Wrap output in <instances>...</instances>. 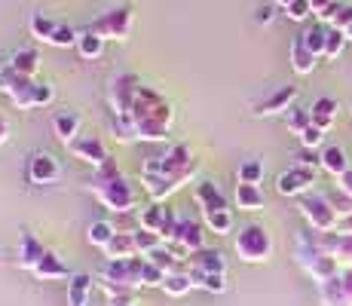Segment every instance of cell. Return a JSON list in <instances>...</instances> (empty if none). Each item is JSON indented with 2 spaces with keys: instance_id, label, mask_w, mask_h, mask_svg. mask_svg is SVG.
Returning a JSON list of instances; mask_svg holds the SVG:
<instances>
[{
  "instance_id": "cell-1",
  "label": "cell",
  "mask_w": 352,
  "mask_h": 306,
  "mask_svg": "<svg viewBox=\"0 0 352 306\" xmlns=\"http://www.w3.org/2000/svg\"><path fill=\"white\" fill-rule=\"evenodd\" d=\"M89 190L96 193V199L107 208V212L126 215L138 206V193H135V187L123 178V172H120L113 162L96 168V178L89 181Z\"/></svg>"
},
{
  "instance_id": "cell-2",
  "label": "cell",
  "mask_w": 352,
  "mask_h": 306,
  "mask_svg": "<svg viewBox=\"0 0 352 306\" xmlns=\"http://www.w3.org/2000/svg\"><path fill=\"white\" fill-rule=\"evenodd\" d=\"M294 261L300 263V270H303V273H307L309 278H313L316 285H322V282H328V278H334V276H340V273H343L340 263H337L334 257H331L328 251L322 248L319 233H313L309 227L297 233Z\"/></svg>"
},
{
  "instance_id": "cell-3",
  "label": "cell",
  "mask_w": 352,
  "mask_h": 306,
  "mask_svg": "<svg viewBox=\"0 0 352 306\" xmlns=\"http://www.w3.org/2000/svg\"><path fill=\"white\" fill-rule=\"evenodd\" d=\"M233 248L242 263H267L270 257H273V236H270L267 227H261V223H245V227L236 233Z\"/></svg>"
},
{
  "instance_id": "cell-4",
  "label": "cell",
  "mask_w": 352,
  "mask_h": 306,
  "mask_svg": "<svg viewBox=\"0 0 352 306\" xmlns=\"http://www.w3.org/2000/svg\"><path fill=\"white\" fill-rule=\"evenodd\" d=\"M300 215L307 221V227L313 233H334L340 223V212H337L334 199H328L324 193H307L300 199Z\"/></svg>"
},
{
  "instance_id": "cell-5",
  "label": "cell",
  "mask_w": 352,
  "mask_h": 306,
  "mask_svg": "<svg viewBox=\"0 0 352 306\" xmlns=\"http://www.w3.org/2000/svg\"><path fill=\"white\" fill-rule=\"evenodd\" d=\"M132 25H135L132 3H120V6H113V10L101 12L89 28L96 34H101L104 40H120V43H123V40L132 37Z\"/></svg>"
},
{
  "instance_id": "cell-6",
  "label": "cell",
  "mask_w": 352,
  "mask_h": 306,
  "mask_svg": "<svg viewBox=\"0 0 352 306\" xmlns=\"http://www.w3.org/2000/svg\"><path fill=\"white\" fill-rule=\"evenodd\" d=\"M138 89H141V80L138 74L126 71V74H117L107 86V101H111V113L117 117H132V107H135V98H138Z\"/></svg>"
},
{
  "instance_id": "cell-7",
  "label": "cell",
  "mask_w": 352,
  "mask_h": 306,
  "mask_svg": "<svg viewBox=\"0 0 352 306\" xmlns=\"http://www.w3.org/2000/svg\"><path fill=\"white\" fill-rule=\"evenodd\" d=\"M141 267L144 257H129V261H107L101 267V282L117 285V288H135L141 291Z\"/></svg>"
},
{
  "instance_id": "cell-8",
  "label": "cell",
  "mask_w": 352,
  "mask_h": 306,
  "mask_svg": "<svg viewBox=\"0 0 352 306\" xmlns=\"http://www.w3.org/2000/svg\"><path fill=\"white\" fill-rule=\"evenodd\" d=\"M316 181H319V168L297 162V166L285 168V172L276 178V193L279 196H307Z\"/></svg>"
},
{
  "instance_id": "cell-9",
  "label": "cell",
  "mask_w": 352,
  "mask_h": 306,
  "mask_svg": "<svg viewBox=\"0 0 352 306\" xmlns=\"http://www.w3.org/2000/svg\"><path fill=\"white\" fill-rule=\"evenodd\" d=\"M67 147H71V153L77 156L80 162H86V166H92V168H101L111 162V153H107L104 141H101L98 135H80V138Z\"/></svg>"
},
{
  "instance_id": "cell-10",
  "label": "cell",
  "mask_w": 352,
  "mask_h": 306,
  "mask_svg": "<svg viewBox=\"0 0 352 306\" xmlns=\"http://www.w3.org/2000/svg\"><path fill=\"white\" fill-rule=\"evenodd\" d=\"M58 178H62V162H58L56 156L46 151L31 153V160H28V181L31 184L43 187V184H56Z\"/></svg>"
},
{
  "instance_id": "cell-11",
  "label": "cell",
  "mask_w": 352,
  "mask_h": 306,
  "mask_svg": "<svg viewBox=\"0 0 352 306\" xmlns=\"http://www.w3.org/2000/svg\"><path fill=\"white\" fill-rule=\"evenodd\" d=\"M297 98V86H279L276 92H270L267 98L254 101V117H276V113H288L291 105Z\"/></svg>"
},
{
  "instance_id": "cell-12",
  "label": "cell",
  "mask_w": 352,
  "mask_h": 306,
  "mask_svg": "<svg viewBox=\"0 0 352 306\" xmlns=\"http://www.w3.org/2000/svg\"><path fill=\"white\" fill-rule=\"evenodd\" d=\"M322 248L340 263V270H352V236L343 233H319Z\"/></svg>"
},
{
  "instance_id": "cell-13",
  "label": "cell",
  "mask_w": 352,
  "mask_h": 306,
  "mask_svg": "<svg viewBox=\"0 0 352 306\" xmlns=\"http://www.w3.org/2000/svg\"><path fill=\"white\" fill-rule=\"evenodd\" d=\"M193 199H196V206H199L202 212H221V208H227L224 190H221L214 181H196Z\"/></svg>"
},
{
  "instance_id": "cell-14",
  "label": "cell",
  "mask_w": 352,
  "mask_h": 306,
  "mask_svg": "<svg viewBox=\"0 0 352 306\" xmlns=\"http://www.w3.org/2000/svg\"><path fill=\"white\" fill-rule=\"evenodd\" d=\"M187 270H202V273H227V257L224 251L199 248L187 254Z\"/></svg>"
},
{
  "instance_id": "cell-15",
  "label": "cell",
  "mask_w": 352,
  "mask_h": 306,
  "mask_svg": "<svg viewBox=\"0 0 352 306\" xmlns=\"http://www.w3.org/2000/svg\"><path fill=\"white\" fill-rule=\"evenodd\" d=\"M43 254H46L43 242H40L34 233L25 230V233L19 236V270H28V273H34V267L43 261Z\"/></svg>"
},
{
  "instance_id": "cell-16",
  "label": "cell",
  "mask_w": 352,
  "mask_h": 306,
  "mask_svg": "<svg viewBox=\"0 0 352 306\" xmlns=\"http://www.w3.org/2000/svg\"><path fill=\"white\" fill-rule=\"evenodd\" d=\"M80 126H83V120L74 111H58L56 117H52V132H56V138L62 141V144H74V141L80 138Z\"/></svg>"
},
{
  "instance_id": "cell-17",
  "label": "cell",
  "mask_w": 352,
  "mask_h": 306,
  "mask_svg": "<svg viewBox=\"0 0 352 306\" xmlns=\"http://www.w3.org/2000/svg\"><path fill=\"white\" fill-rule=\"evenodd\" d=\"M175 245H178V251H184V257L193 254V251H199V248H206V233H202V223H196V221H181L178 239H175Z\"/></svg>"
},
{
  "instance_id": "cell-18",
  "label": "cell",
  "mask_w": 352,
  "mask_h": 306,
  "mask_svg": "<svg viewBox=\"0 0 352 306\" xmlns=\"http://www.w3.org/2000/svg\"><path fill=\"white\" fill-rule=\"evenodd\" d=\"M92 300V276L74 273L67 278V306H89Z\"/></svg>"
},
{
  "instance_id": "cell-19",
  "label": "cell",
  "mask_w": 352,
  "mask_h": 306,
  "mask_svg": "<svg viewBox=\"0 0 352 306\" xmlns=\"http://www.w3.org/2000/svg\"><path fill=\"white\" fill-rule=\"evenodd\" d=\"M316 65H319V56H313V52L307 50V43L300 40V34H297L294 43H291V67H294V74L309 77V74L316 71Z\"/></svg>"
},
{
  "instance_id": "cell-20",
  "label": "cell",
  "mask_w": 352,
  "mask_h": 306,
  "mask_svg": "<svg viewBox=\"0 0 352 306\" xmlns=\"http://www.w3.org/2000/svg\"><path fill=\"white\" fill-rule=\"evenodd\" d=\"M101 251H104L107 261H129V257H138V245H135L132 233H117Z\"/></svg>"
},
{
  "instance_id": "cell-21",
  "label": "cell",
  "mask_w": 352,
  "mask_h": 306,
  "mask_svg": "<svg viewBox=\"0 0 352 306\" xmlns=\"http://www.w3.org/2000/svg\"><path fill=\"white\" fill-rule=\"evenodd\" d=\"M236 208L239 212H261L263 206H267V199H263V190L254 187V184H236Z\"/></svg>"
},
{
  "instance_id": "cell-22",
  "label": "cell",
  "mask_w": 352,
  "mask_h": 306,
  "mask_svg": "<svg viewBox=\"0 0 352 306\" xmlns=\"http://www.w3.org/2000/svg\"><path fill=\"white\" fill-rule=\"evenodd\" d=\"M322 168L331 175V178H343V175L352 168L346 151H343V147H337V144L324 147V151H322Z\"/></svg>"
},
{
  "instance_id": "cell-23",
  "label": "cell",
  "mask_w": 352,
  "mask_h": 306,
  "mask_svg": "<svg viewBox=\"0 0 352 306\" xmlns=\"http://www.w3.org/2000/svg\"><path fill=\"white\" fill-rule=\"evenodd\" d=\"M101 52H104V37L96 34L92 28H83L77 37V56L83 61H96L101 58Z\"/></svg>"
},
{
  "instance_id": "cell-24",
  "label": "cell",
  "mask_w": 352,
  "mask_h": 306,
  "mask_svg": "<svg viewBox=\"0 0 352 306\" xmlns=\"http://www.w3.org/2000/svg\"><path fill=\"white\" fill-rule=\"evenodd\" d=\"M34 89H37V77H19L16 86H12V92L6 95V98H10L12 107H19V111H31L34 107Z\"/></svg>"
},
{
  "instance_id": "cell-25",
  "label": "cell",
  "mask_w": 352,
  "mask_h": 306,
  "mask_svg": "<svg viewBox=\"0 0 352 306\" xmlns=\"http://www.w3.org/2000/svg\"><path fill=\"white\" fill-rule=\"evenodd\" d=\"M37 282H56V278H67V267L62 261H58L52 251H46L43 254V261L34 267V273H31Z\"/></svg>"
},
{
  "instance_id": "cell-26",
  "label": "cell",
  "mask_w": 352,
  "mask_h": 306,
  "mask_svg": "<svg viewBox=\"0 0 352 306\" xmlns=\"http://www.w3.org/2000/svg\"><path fill=\"white\" fill-rule=\"evenodd\" d=\"M337 111H340V105H337V98H316L313 107H309V113H313V122L324 132H331V126H334L337 120Z\"/></svg>"
},
{
  "instance_id": "cell-27",
  "label": "cell",
  "mask_w": 352,
  "mask_h": 306,
  "mask_svg": "<svg viewBox=\"0 0 352 306\" xmlns=\"http://www.w3.org/2000/svg\"><path fill=\"white\" fill-rule=\"evenodd\" d=\"M193 278V288H202L208 294H224L230 288L227 285V273H202V270H187Z\"/></svg>"
},
{
  "instance_id": "cell-28",
  "label": "cell",
  "mask_w": 352,
  "mask_h": 306,
  "mask_svg": "<svg viewBox=\"0 0 352 306\" xmlns=\"http://www.w3.org/2000/svg\"><path fill=\"white\" fill-rule=\"evenodd\" d=\"M6 61L16 67L19 77H37V71H40V56H37V50H16Z\"/></svg>"
},
{
  "instance_id": "cell-29",
  "label": "cell",
  "mask_w": 352,
  "mask_h": 306,
  "mask_svg": "<svg viewBox=\"0 0 352 306\" xmlns=\"http://www.w3.org/2000/svg\"><path fill=\"white\" fill-rule=\"evenodd\" d=\"M316 288H319V300H322V306H349L346 291H343V278H340V276L328 278V282L316 285Z\"/></svg>"
},
{
  "instance_id": "cell-30",
  "label": "cell",
  "mask_w": 352,
  "mask_h": 306,
  "mask_svg": "<svg viewBox=\"0 0 352 306\" xmlns=\"http://www.w3.org/2000/svg\"><path fill=\"white\" fill-rule=\"evenodd\" d=\"M202 223H206V230H212L214 236H230L236 221H233L230 208H221V212H202Z\"/></svg>"
},
{
  "instance_id": "cell-31",
  "label": "cell",
  "mask_w": 352,
  "mask_h": 306,
  "mask_svg": "<svg viewBox=\"0 0 352 306\" xmlns=\"http://www.w3.org/2000/svg\"><path fill=\"white\" fill-rule=\"evenodd\" d=\"M328 28L331 25H322V22H316V25H309L307 31L300 34V40L307 43V50L313 52V56H324V43H328Z\"/></svg>"
},
{
  "instance_id": "cell-32",
  "label": "cell",
  "mask_w": 352,
  "mask_h": 306,
  "mask_svg": "<svg viewBox=\"0 0 352 306\" xmlns=\"http://www.w3.org/2000/svg\"><path fill=\"white\" fill-rule=\"evenodd\" d=\"M113 236H117V230H113L111 221H92L89 227H86V242H89L92 248H104Z\"/></svg>"
},
{
  "instance_id": "cell-33",
  "label": "cell",
  "mask_w": 352,
  "mask_h": 306,
  "mask_svg": "<svg viewBox=\"0 0 352 306\" xmlns=\"http://www.w3.org/2000/svg\"><path fill=\"white\" fill-rule=\"evenodd\" d=\"M162 291H166L168 297H184L193 291V278L187 270H181V273H168L166 282H162Z\"/></svg>"
},
{
  "instance_id": "cell-34",
  "label": "cell",
  "mask_w": 352,
  "mask_h": 306,
  "mask_svg": "<svg viewBox=\"0 0 352 306\" xmlns=\"http://www.w3.org/2000/svg\"><path fill=\"white\" fill-rule=\"evenodd\" d=\"M56 28H58V22H56V19H50V16H43V12H34L31 22H28L31 37L34 40H43V43H50L52 34H56Z\"/></svg>"
},
{
  "instance_id": "cell-35",
  "label": "cell",
  "mask_w": 352,
  "mask_h": 306,
  "mask_svg": "<svg viewBox=\"0 0 352 306\" xmlns=\"http://www.w3.org/2000/svg\"><path fill=\"white\" fill-rule=\"evenodd\" d=\"M107 297V306H138V291L135 288H117V285H107L101 282Z\"/></svg>"
},
{
  "instance_id": "cell-36",
  "label": "cell",
  "mask_w": 352,
  "mask_h": 306,
  "mask_svg": "<svg viewBox=\"0 0 352 306\" xmlns=\"http://www.w3.org/2000/svg\"><path fill=\"white\" fill-rule=\"evenodd\" d=\"M135 129H138V141H166L168 138V126H162L160 120H138L135 122Z\"/></svg>"
},
{
  "instance_id": "cell-37",
  "label": "cell",
  "mask_w": 352,
  "mask_h": 306,
  "mask_svg": "<svg viewBox=\"0 0 352 306\" xmlns=\"http://www.w3.org/2000/svg\"><path fill=\"white\" fill-rule=\"evenodd\" d=\"M166 212H168V206H162V202H151V206L141 212V230H153V233H160L162 221H166Z\"/></svg>"
},
{
  "instance_id": "cell-38",
  "label": "cell",
  "mask_w": 352,
  "mask_h": 306,
  "mask_svg": "<svg viewBox=\"0 0 352 306\" xmlns=\"http://www.w3.org/2000/svg\"><path fill=\"white\" fill-rule=\"evenodd\" d=\"M135 245H138V254L141 257H147V254H153V251H157V248H162V245H166V242H162V236L160 233H153V230H135Z\"/></svg>"
},
{
  "instance_id": "cell-39",
  "label": "cell",
  "mask_w": 352,
  "mask_h": 306,
  "mask_svg": "<svg viewBox=\"0 0 352 306\" xmlns=\"http://www.w3.org/2000/svg\"><path fill=\"white\" fill-rule=\"evenodd\" d=\"M346 31H340V28H328V43H324V56L322 58H328V61H334V58H340L343 56V50H346Z\"/></svg>"
},
{
  "instance_id": "cell-40",
  "label": "cell",
  "mask_w": 352,
  "mask_h": 306,
  "mask_svg": "<svg viewBox=\"0 0 352 306\" xmlns=\"http://www.w3.org/2000/svg\"><path fill=\"white\" fill-rule=\"evenodd\" d=\"M285 126H288V132L300 135L307 126H313V113L303 111V107H291V111L285 113Z\"/></svg>"
},
{
  "instance_id": "cell-41",
  "label": "cell",
  "mask_w": 352,
  "mask_h": 306,
  "mask_svg": "<svg viewBox=\"0 0 352 306\" xmlns=\"http://www.w3.org/2000/svg\"><path fill=\"white\" fill-rule=\"evenodd\" d=\"M263 181V162L261 160H245L239 166V184H261Z\"/></svg>"
},
{
  "instance_id": "cell-42",
  "label": "cell",
  "mask_w": 352,
  "mask_h": 306,
  "mask_svg": "<svg viewBox=\"0 0 352 306\" xmlns=\"http://www.w3.org/2000/svg\"><path fill=\"white\" fill-rule=\"evenodd\" d=\"M324 135H328V132H324V129H319V126L313 122V126H307L300 135H297V138H300V147H303V151H316V147L324 144Z\"/></svg>"
},
{
  "instance_id": "cell-43",
  "label": "cell",
  "mask_w": 352,
  "mask_h": 306,
  "mask_svg": "<svg viewBox=\"0 0 352 306\" xmlns=\"http://www.w3.org/2000/svg\"><path fill=\"white\" fill-rule=\"evenodd\" d=\"M166 282V273L160 267H153L151 261L144 257V267H141V288H162Z\"/></svg>"
},
{
  "instance_id": "cell-44",
  "label": "cell",
  "mask_w": 352,
  "mask_h": 306,
  "mask_svg": "<svg viewBox=\"0 0 352 306\" xmlns=\"http://www.w3.org/2000/svg\"><path fill=\"white\" fill-rule=\"evenodd\" d=\"M285 16L291 22H307V19L313 16V0H291L285 6Z\"/></svg>"
},
{
  "instance_id": "cell-45",
  "label": "cell",
  "mask_w": 352,
  "mask_h": 306,
  "mask_svg": "<svg viewBox=\"0 0 352 306\" xmlns=\"http://www.w3.org/2000/svg\"><path fill=\"white\" fill-rule=\"evenodd\" d=\"M77 37H80V31H77V28H71V25H58L50 43H52V46H58V50H65V46H77Z\"/></svg>"
},
{
  "instance_id": "cell-46",
  "label": "cell",
  "mask_w": 352,
  "mask_h": 306,
  "mask_svg": "<svg viewBox=\"0 0 352 306\" xmlns=\"http://www.w3.org/2000/svg\"><path fill=\"white\" fill-rule=\"evenodd\" d=\"M16 80H19L16 67H12L10 61H0V95H10L12 86H16Z\"/></svg>"
},
{
  "instance_id": "cell-47",
  "label": "cell",
  "mask_w": 352,
  "mask_h": 306,
  "mask_svg": "<svg viewBox=\"0 0 352 306\" xmlns=\"http://www.w3.org/2000/svg\"><path fill=\"white\" fill-rule=\"evenodd\" d=\"M56 101V89L50 83H40L37 80V89H34V107H50Z\"/></svg>"
},
{
  "instance_id": "cell-48",
  "label": "cell",
  "mask_w": 352,
  "mask_h": 306,
  "mask_svg": "<svg viewBox=\"0 0 352 306\" xmlns=\"http://www.w3.org/2000/svg\"><path fill=\"white\" fill-rule=\"evenodd\" d=\"M331 28H340V31L352 28V6H343V10L337 12V19H334V25H331Z\"/></svg>"
},
{
  "instance_id": "cell-49",
  "label": "cell",
  "mask_w": 352,
  "mask_h": 306,
  "mask_svg": "<svg viewBox=\"0 0 352 306\" xmlns=\"http://www.w3.org/2000/svg\"><path fill=\"white\" fill-rule=\"evenodd\" d=\"M273 12H276V3H263V6H257L254 22H257V25H270V22H273Z\"/></svg>"
},
{
  "instance_id": "cell-50",
  "label": "cell",
  "mask_w": 352,
  "mask_h": 306,
  "mask_svg": "<svg viewBox=\"0 0 352 306\" xmlns=\"http://www.w3.org/2000/svg\"><path fill=\"white\" fill-rule=\"evenodd\" d=\"M337 190H340L346 199H352V168H349L346 175H343V178H337Z\"/></svg>"
},
{
  "instance_id": "cell-51",
  "label": "cell",
  "mask_w": 352,
  "mask_h": 306,
  "mask_svg": "<svg viewBox=\"0 0 352 306\" xmlns=\"http://www.w3.org/2000/svg\"><path fill=\"white\" fill-rule=\"evenodd\" d=\"M334 233H343V236H352V212L349 215H340V223H337Z\"/></svg>"
},
{
  "instance_id": "cell-52",
  "label": "cell",
  "mask_w": 352,
  "mask_h": 306,
  "mask_svg": "<svg viewBox=\"0 0 352 306\" xmlns=\"http://www.w3.org/2000/svg\"><path fill=\"white\" fill-rule=\"evenodd\" d=\"M340 278H343V291H346V300H349V306H352V270H343Z\"/></svg>"
},
{
  "instance_id": "cell-53",
  "label": "cell",
  "mask_w": 352,
  "mask_h": 306,
  "mask_svg": "<svg viewBox=\"0 0 352 306\" xmlns=\"http://www.w3.org/2000/svg\"><path fill=\"white\" fill-rule=\"evenodd\" d=\"M10 141V122H6V117H0V147Z\"/></svg>"
},
{
  "instance_id": "cell-54",
  "label": "cell",
  "mask_w": 352,
  "mask_h": 306,
  "mask_svg": "<svg viewBox=\"0 0 352 306\" xmlns=\"http://www.w3.org/2000/svg\"><path fill=\"white\" fill-rule=\"evenodd\" d=\"M288 3H291V0H276V6H282V10H285Z\"/></svg>"
},
{
  "instance_id": "cell-55",
  "label": "cell",
  "mask_w": 352,
  "mask_h": 306,
  "mask_svg": "<svg viewBox=\"0 0 352 306\" xmlns=\"http://www.w3.org/2000/svg\"><path fill=\"white\" fill-rule=\"evenodd\" d=\"M346 37H349V40H352V28H349V31H346Z\"/></svg>"
}]
</instances>
